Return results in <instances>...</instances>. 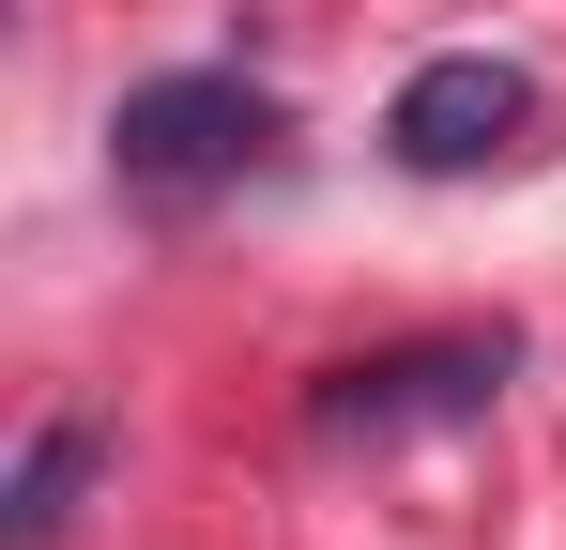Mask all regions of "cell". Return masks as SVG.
I'll return each instance as SVG.
<instances>
[{
	"label": "cell",
	"mask_w": 566,
	"mask_h": 550,
	"mask_svg": "<svg viewBox=\"0 0 566 550\" xmlns=\"http://www.w3.org/2000/svg\"><path fill=\"white\" fill-rule=\"evenodd\" d=\"M276 92H245V77H138L123 107H107V183L123 199H214V183H245V169H276Z\"/></svg>",
	"instance_id": "obj_1"
},
{
	"label": "cell",
	"mask_w": 566,
	"mask_h": 550,
	"mask_svg": "<svg viewBox=\"0 0 566 550\" xmlns=\"http://www.w3.org/2000/svg\"><path fill=\"white\" fill-rule=\"evenodd\" d=\"M521 382V337H398V352H353V367H322L306 382V444H413V429H474L490 398Z\"/></svg>",
	"instance_id": "obj_2"
},
{
	"label": "cell",
	"mask_w": 566,
	"mask_h": 550,
	"mask_svg": "<svg viewBox=\"0 0 566 550\" xmlns=\"http://www.w3.org/2000/svg\"><path fill=\"white\" fill-rule=\"evenodd\" d=\"M382 154H398V169H429V183L505 169V154H536V77H521V62H490V46H444V62H413V77H398Z\"/></svg>",
	"instance_id": "obj_3"
},
{
	"label": "cell",
	"mask_w": 566,
	"mask_h": 550,
	"mask_svg": "<svg viewBox=\"0 0 566 550\" xmlns=\"http://www.w3.org/2000/svg\"><path fill=\"white\" fill-rule=\"evenodd\" d=\"M93 458H107V429H93V413H46V429L15 444V489H0V550H62V536H77V489H93Z\"/></svg>",
	"instance_id": "obj_4"
}]
</instances>
